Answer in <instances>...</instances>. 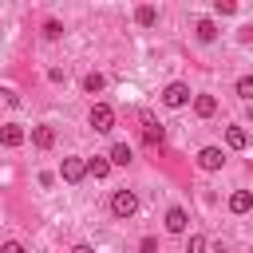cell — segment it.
Here are the masks:
<instances>
[{"label": "cell", "mask_w": 253, "mask_h": 253, "mask_svg": "<svg viewBox=\"0 0 253 253\" xmlns=\"http://www.w3.org/2000/svg\"><path fill=\"white\" fill-rule=\"evenodd\" d=\"M237 95L241 99H253V75H241L237 79Z\"/></svg>", "instance_id": "obj_20"}, {"label": "cell", "mask_w": 253, "mask_h": 253, "mask_svg": "<svg viewBox=\"0 0 253 253\" xmlns=\"http://www.w3.org/2000/svg\"><path fill=\"white\" fill-rule=\"evenodd\" d=\"M194 111H198V119H210L217 111V99L213 95H194Z\"/></svg>", "instance_id": "obj_11"}, {"label": "cell", "mask_w": 253, "mask_h": 253, "mask_svg": "<svg viewBox=\"0 0 253 253\" xmlns=\"http://www.w3.org/2000/svg\"><path fill=\"white\" fill-rule=\"evenodd\" d=\"M43 36H47V40H59V36H63V24H59V20H43Z\"/></svg>", "instance_id": "obj_18"}, {"label": "cell", "mask_w": 253, "mask_h": 253, "mask_svg": "<svg viewBox=\"0 0 253 253\" xmlns=\"http://www.w3.org/2000/svg\"><path fill=\"white\" fill-rule=\"evenodd\" d=\"M24 138H28V134H24L20 123H4V126H0V142H4V146H24Z\"/></svg>", "instance_id": "obj_7"}, {"label": "cell", "mask_w": 253, "mask_h": 253, "mask_svg": "<svg viewBox=\"0 0 253 253\" xmlns=\"http://www.w3.org/2000/svg\"><path fill=\"white\" fill-rule=\"evenodd\" d=\"M134 20H138L142 28H154V24H158V8H150V4H142V8L134 12Z\"/></svg>", "instance_id": "obj_16"}, {"label": "cell", "mask_w": 253, "mask_h": 253, "mask_svg": "<svg viewBox=\"0 0 253 253\" xmlns=\"http://www.w3.org/2000/svg\"><path fill=\"white\" fill-rule=\"evenodd\" d=\"M225 146H229V150H245V146H249V134H245L241 126H229V130H225Z\"/></svg>", "instance_id": "obj_12"}, {"label": "cell", "mask_w": 253, "mask_h": 253, "mask_svg": "<svg viewBox=\"0 0 253 253\" xmlns=\"http://www.w3.org/2000/svg\"><path fill=\"white\" fill-rule=\"evenodd\" d=\"M107 158H111V166H126V162H130V158H134V154H130V146H126V142H115V146H111V154H107Z\"/></svg>", "instance_id": "obj_13"}, {"label": "cell", "mask_w": 253, "mask_h": 253, "mask_svg": "<svg viewBox=\"0 0 253 253\" xmlns=\"http://www.w3.org/2000/svg\"><path fill=\"white\" fill-rule=\"evenodd\" d=\"M142 126H146V130H142V138H146V146H162V138H166V130H162V126L154 123V115H150V111H142Z\"/></svg>", "instance_id": "obj_5"}, {"label": "cell", "mask_w": 253, "mask_h": 253, "mask_svg": "<svg viewBox=\"0 0 253 253\" xmlns=\"http://www.w3.org/2000/svg\"><path fill=\"white\" fill-rule=\"evenodd\" d=\"M213 12H217V16H233L237 4H233V0H213Z\"/></svg>", "instance_id": "obj_21"}, {"label": "cell", "mask_w": 253, "mask_h": 253, "mask_svg": "<svg viewBox=\"0 0 253 253\" xmlns=\"http://www.w3.org/2000/svg\"><path fill=\"white\" fill-rule=\"evenodd\" d=\"M194 32H198V40H202V43H213V40H217V24H213V20H198V28H194Z\"/></svg>", "instance_id": "obj_14"}, {"label": "cell", "mask_w": 253, "mask_h": 253, "mask_svg": "<svg viewBox=\"0 0 253 253\" xmlns=\"http://www.w3.org/2000/svg\"><path fill=\"white\" fill-rule=\"evenodd\" d=\"M138 253H158V241H154V237H142V241H138Z\"/></svg>", "instance_id": "obj_22"}, {"label": "cell", "mask_w": 253, "mask_h": 253, "mask_svg": "<svg viewBox=\"0 0 253 253\" xmlns=\"http://www.w3.org/2000/svg\"><path fill=\"white\" fill-rule=\"evenodd\" d=\"M229 210H233V213H249V210H253V194H249V190L229 194Z\"/></svg>", "instance_id": "obj_10"}, {"label": "cell", "mask_w": 253, "mask_h": 253, "mask_svg": "<svg viewBox=\"0 0 253 253\" xmlns=\"http://www.w3.org/2000/svg\"><path fill=\"white\" fill-rule=\"evenodd\" d=\"M186 253H206V237H202V233H190V241H186Z\"/></svg>", "instance_id": "obj_19"}, {"label": "cell", "mask_w": 253, "mask_h": 253, "mask_svg": "<svg viewBox=\"0 0 253 253\" xmlns=\"http://www.w3.org/2000/svg\"><path fill=\"white\" fill-rule=\"evenodd\" d=\"M138 210V198L130 194V190H115V198H111V213L115 217H130Z\"/></svg>", "instance_id": "obj_2"}, {"label": "cell", "mask_w": 253, "mask_h": 253, "mask_svg": "<svg viewBox=\"0 0 253 253\" xmlns=\"http://www.w3.org/2000/svg\"><path fill=\"white\" fill-rule=\"evenodd\" d=\"M162 103H166V107H174V111H178V107H186V103H190V87H186V83H166Z\"/></svg>", "instance_id": "obj_3"}, {"label": "cell", "mask_w": 253, "mask_h": 253, "mask_svg": "<svg viewBox=\"0 0 253 253\" xmlns=\"http://www.w3.org/2000/svg\"><path fill=\"white\" fill-rule=\"evenodd\" d=\"M0 253H24V245H20V241H4V249H0Z\"/></svg>", "instance_id": "obj_23"}, {"label": "cell", "mask_w": 253, "mask_h": 253, "mask_svg": "<svg viewBox=\"0 0 253 253\" xmlns=\"http://www.w3.org/2000/svg\"><path fill=\"white\" fill-rule=\"evenodd\" d=\"M87 174H91V178H107V174H111V158H99V154H95V158L87 162Z\"/></svg>", "instance_id": "obj_15"}, {"label": "cell", "mask_w": 253, "mask_h": 253, "mask_svg": "<svg viewBox=\"0 0 253 253\" xmlns=\"http://www.w3.org/2000/svg\"><path fill=\"white\" fill-rule=\"evenodd\" d=\"M32 146L51 150V146H55V130H51V126H32Z\"/></svg>", "instance_id": "obj_9"}, {"label": "cell", "mask_w": 253, "mask_h": 253, "mask_svg": "<svg viewBox=\"0 0 253 253\" xmlns=\"http://www.w3.org/2000/svg\"><path fill=\"white\" fill-rule=\"evenodd\" d=\"M186 221H190V217H186L182 206H170V210H166V229H170V233H186Z\"/></svg>", "instance_id": "obj_8"}, {"label": "cell", "mask_w": 253, "mask_h": 253, "mask_svg": "<svg viewBox=\"0 0 253 253\" xmlns=\"http://www.w3.org/2000/svg\"><path fill=\"white\" fill-rule=\"evenodd\" d=\"M59 178H63V182H71V186H75V182H83V178H87V162H83V158H63Z\"/></svg>", "instance_id": "obj_4"}, {"label": "cell", "mask_w": 253, "mask_h": 253, "mask_svg": "<svg viewBox=\"0 0 253 253\" xmlns=\"http://www.w3.org/2000/svg\"><path fill=\"white\" fill-rule=\"evenodd\" d=\"M103 83H107V79H103L99 71H87V75H83V91H87V95H99Z\"/></svg>", "instance_id": "obj_17"}, {"label": "cell", "mask_w": 253, "mask_h": 253, "mask_svg": "<svg viewBox=\"0 0 253 253\" xmlns=\"http://www.w3.org/2000/svg\"><path fill=\"white\" fill-rule=\"evenodd\" d=\"M87 123H91L99 134H107V130L115 126V111H111L107 103H95V107H91V115H87Z\"/></svg>", "instance_id": "obj_1"}, {"label": "cell", "mask_w": 253, "mask_h": 253, "mask_svg": "<svg viewBox=\"0 0 253 253\" xmlns=\"http://www.w3.org/2000/svg\"><path fill=\"white\" fill-rule=\"evenodd\" d=\"M221 162H225L221 146H206V150L198 154V166H202V170H210V174H213V170H221Z\"/></svg>", "instance_id": "obj_6"}, {"label": "cell", "mask_w": 253, "mask_h": 253, "mask_svg": "<svg viewBox=\"0 0 253 253\" xmlns=\"http://www.w3.org/2000/svg\"><path fill=\"white\" fill-rule=\"evenodd\" d=\"M71 253H95V249H91V245H75Z\"/></svg>", "instance_id": "obj_24"}]
</instances>
